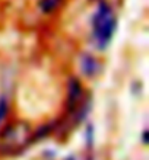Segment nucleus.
<instances>
[{"label": "nucleus", "instance_id": "39448f33", "mask_svg": "<svg viewBox=\"0 0 149 160\" xmlns=\"http://www.w3.org/2000/svg\"><path fill=\"white\" fill-rule=\"evenodd\" d=\"M6 112H8V103H6V99L2 98V99H0V121L4 118Z\"/></svg>", "mask_w": 149, "mask_h": 160}, {"label": "nucleus", "instance_id": "f257e3e1", "mask_svg": "<svg viewBox=\"0 0 149 160\" xmlns=\"http://www.w3.org/2000/svg\"><path fill=\"white\" fill-rule=\"evenodd\" d=\"M115 19L111 15L110 8L105 3L99 4L97 15L94 16V35L97 38L99 48H105L114 34Z\"/></svg>", "mask_w": 149, "mask_h": 160}, {"label": "nucleus", "instance_id": "7ed1b4c3", "mask_svg": "<svg viewBox=\"0 0 149 160\" xmlns=\"http://www.w3.org/2000/svg\"><path fill=\"white\" fill-rule=\"evenodd\" d=\"M81 92H82L81 83L76 79H70V82H69V102H70V105H73L79 99Z\"/></svg>", "mask_w": 149, "mask_h": 160}, {"label": "nucleus", "instance_id": "f03ea898", "mask_svg": "<svg viewBox=\"0 0 149 160\" xmlns=\"http://www.w3.org/2000/svg\"><path fill=\"white\" fill-rule=\"evenodd\" d=\"M98 63H97V60L94 57H91V55H85L83 58H82V70L85 74L88 76H94L95 73L98 72Z\"/></svg>", "mask_w": 149, "mask_h": 160}, {"label": "nucleus", "instance_id": "20e7f679", "mask_svg": "<svg viewBox=\"0 0 149 160\" xmlns=\"http://www.w3.org/2000/svg\"><path fill=\"white\" fill-rule=\"evenodd\" d=\"M60 0H44L43 3H41V6H43V10L44 12H50V10H53V9L59 4Z\"/></svg>", "mask_w": 149, "mask_h": 160}]
</instances>
